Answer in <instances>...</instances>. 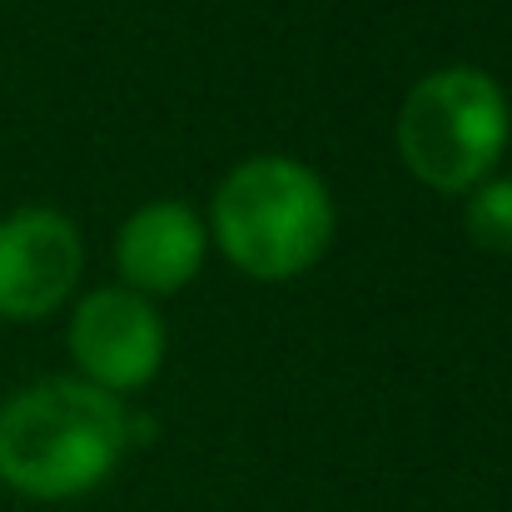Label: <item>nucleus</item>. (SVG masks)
<instances>
[{
  "instance_id": "nucleus-1",
  "label": "nucleus",
  "mask_w": 512,
  "mask_h": 512,
  "mask_svg": "<svg viewBox=\"0 0 512 512\" xmlns=\"http://www.w3.org/2000/svg\"><path fill=\"white\" fill-rule=\"evenodd\" d=\"M130 448V413L85 378H45L0 408V483L60 503L100 488Z\"/></svg>"
},
{
  "instance_id": "nucleus-2",
  "label": "nucleus",
  "mask_w": 512,
  "mask_h": 512,
  "mask_svg": "<svg viewBox=\"0 0 512 512\" xmlns=\"http://www.w3.org/2000/svg\"><path fill=\"white\" fill-rule=\"evenodd\" d=\"M214 239L254 279H294L314 269L334 239V199L324 179L289 155L234 165L214 194Z\"/></svg>"
},
{
  "instance_id": "nucleus-3",
  "label": "nucleus",
  "mask_w": 512,
  "mask_h": 512,
  "mask_svg": "<svg viewBox=\"0 0 512 512\" xmlns=\"http://www.w3.org/2000/svg\"><path fill=\"white\" fill-rule=\"evenodd\" d=\"M508 95L488 70L448 65L423 75L398 110L403 165L443 194L483 184L508 150Z\"/></svg>"
},
{
  "instance_id": "nucleus-4",
  "label": "nucleus",
  "mask_w": 512,
  "mask_h": 512,
  "mask_svg": "<svg viewBox=\"0 0 512 512\" xmlns=\"http://www.w3.org/2000/svg\"><path fill=\"white\" fill-rule=\"evenodd\" d=\"M70 353L85 383L105 393L145 388L165 358V324L135 289H95L70 319Z\"/></svg>"
},
{
  "instance_id": "nucleus-6",
  "label": "nucleus",
  "mask_w": 512,
  "mask_h": 512,
  "mask_svg": "<svg viewBox=\"0 0 512 512\" xmlns=\"http://www.w3.org/2000/svg\"><path fill=\"white\" fill-rule=\"evenodd\" d=\"M204 249H209V234H204L199 214L184 209L179 199H155L125 219L115 259H120L125 289L155 299V294L184 289L199 274Z\"/></svg>"
},
{
  "instance_id": "nucleus-7",
  "label": "nucleus",
  "mask_w": 512,
  "mask_h": 512,
  "mask_svg": "<svg viewBox=\"0 0 512 512\" xmlns=\"http://www.w3.org/2000/svg\"><path fill=\"white\" fill-rule=\"evenodd\" d=\"M468 234L488 254H512V174H503V179L488 174L483 184H473Z\"/></svg>"
},
{
  "instance_id": "nucleus-5",
  "label": "nucleus",
  "mask_w": 512,
  "mask_h": 512,
  "mask_svg": "<svg viewBox=\"0 0 512 512\" xmlns=\"http://www.w3.org/2000/svg\"><path fill=\"white\" fill-rule=\"evenodd\" d=\"M85 264L80 229L55 209H15L0 219V319H45L65 304Z\"/></svg>"
}]
</instances>
